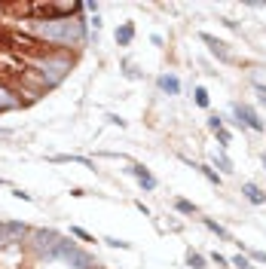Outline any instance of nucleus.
Segmentation results:
<instances>
[{"label": "nucleus", "mask_w": 266, "mask_h": 269, "mask_svg": "<svg viewBox=\"0 0 266 269\" xmlns=\"http://www.w3.org/2000/svg\"><path fill=\"white\" fill-rule=\"evenodd\" d=\"M34 37H46L49 46H70L86 40V25L83 19H67V22H34Z\"/></svg>", "instance_id": "nucleus-1"}, {"label": "nucleus", "mask_w": 266, "mask_h": 269, "mask_svg": "<svg viewBox=\"0 0 266 269\" xmlns=\"http://www.w3.org/2000/svg\"><path fill=\"white\" fill-rule=\"evenodd\" d=\"M70 67H73V58L67 52H61V49H52V52H46L40 58H31V70L40 73V80L46 83V89H55L70 73Z\"/></svg>", "instance_id": "nucleus-2"}, {"label": "nucleus", "mask_w": 266, "mask_h": 269, "mask_svg": "<svg viewBox=\"0 0 266 269\" xmlns=\"http://www.w3.org/2000/svg\"><path fill=\"white\" fill-rule=\"evenodd\" d=\"M83 4H31V16L37 22H67L73 13H80Z\"/></svg>", "instance_id": "nucleus-3"}, {"label": "nucleus", "mask_w": 266, "mask_h": 269, "mask_svg": "<svg viewBox=\"0 0 266 269\" xmlns=\"http://www.w3.org/2000/svg\"><path fill=\"white\" fill-rule=\"evenodd\" d=\"M52 257H61V260H67V263H77V269H92V257H89L86 251H80L73 242H61Z\"/></svg>", "instance_id": "nucleus-4"}, {"label": "nucleus", "mask_w": 266, "mask_h": 269, "mask_svg": "<svg viewBox=\"0 0 266 269\" xmlns=\"http://www.w3.org/2000/svg\"><path fill=\"white\" fill-rule=\"evenodd\" d=\"M233 113H236V123L245 129H254V132H263L266 126H263V120L257 117V110L254 107H248V104H233Z\"/></svg>", "instance_id": "nucleus-5"}, {"label": "nucleus", "mask_w": 266, "mask_h": 269, "mask_svg": "<svg viewBox=\"0 0 266 269\" xmlns=\"http://www.w3.org/2000/svg\"><path fill=\"white\" fill-rule=\"evenodd\" d=\"M199 40H202V43L211 49V55H217L223 64H233V52L226 49V43H223V40H217V37H211V34H205V31L199 34Z\"/></svg>", "instance_id": "nucleus-6"}, {"label": "nucleus", "mask_w": 266, "mask_h": 269, "mask_svg": "<svg viewBox=\"0 0 266 269\" xmlns=\"http://www.w3.org/2000/svg\"><path fill=\"white\" fill-rule=\"evenodd\" d=\"M242 193H245V199L251 202V205H266V193H263V190L257 187V184H242Z\"/></svg>", "instance_id": "nucleus-7"}, {"label": "nucleus", "mask_w": 266, "mask_h": 269, "mask_svg": "<svg viewBox=\"0 0 266 269\" xmlns=\"http://www.w3.org/2000/svg\"><path fill=\"white\" fill-rule=\"evenodd\" d=\"M129 174H135V177H138V184H141L144 190H156V177L150 174L144 165H132V168H129Z\"/></svg>", "instance_id": "nucleus-8"}, {"label": "nucleus", "mask_w": 266, "mask_h": 269, "mask_svg": "<svg viewBox=\"0 0 266 269\" xmlns=\"http://www.w3.org/2000/svg\"><path fill=\"white\" fill-rule=\"evenodd\" d=\"M156 86H159L165 95H178V92H181V83H178V76H171V73H162L159 80H156Z\"/></svg>", "instance_id": "nucleus-9"}, {"label": "nucleus", "mask_w": 266, "mask_h": 269, "mask_svg": "<svg viewBox=\"0 0 266 269\" xmlns=\"http://www.w3.org/2000/svg\"><path fill=\"white\" fill-rule=\"evenodd\" d=\"M13 107H19V98L0 83V113H7V110H13Z\"/></svg>", "instance_id": "nucleus-10"}, {"label": "nucleus", "mask_w": 266, "mask_h": 269, "mask_svg": "<svg viewBox=\"0 0 266 269\" xmlns=\"http://www.w3.org/2000/svg\"><path fill=\"white\" fill-rule=\"evenodd\" d=\"M184 162H187V165H193V168H196V171H199L202 177H208V181H211L214 187H220V174H217V171H214L211 165H199V162H190L187 156H184Z\"/></svg>", "instance_id": "nucleus-11"}, {"label": "nucleus", "mask_w": 266, "mask_h": 269, "mask_svg": "<svg viewBox=\"0 0 266 269\" xmlns=\"http://www.w3.org/2000/svg\"><path fill=\"white\" fill-rule=\"evenodd\" d=\"M132 40H135V25H132V22L120 25V28H117V43H120V46H129Z\"/></svg>", "instance_id": "nucleus-12"}, {"label": "nucleus", "mask_w": 266, "mask_h": 269, "mask_svg": "<svg viewBox=\"0 0 266 269\" xmlns=\"http://www.w3.org/2000/svg\"><path fill=\"white\" fill-rule=\"evenodd\" d=\"M202 223H205V226H208V229H211V233H214V236H217V239H223V242H233V236H230V233H226V229H223V226H220V223H217V220H211V217H205V220H202Z\"/></svg>", "instance_id": "nucleus-13"}, {"label": "nucleus", "mask_w": 266, "mask_h": 269, "mask_svg": "<svg viewBox=\"0 0 266 269\" xmlns=\"http://www.w3.org/2000/svg\"><path fill=\"white\" fill-rule=\"evenodd\" d=\"M187 266H193V269H205V257H202L199 251L190 248V251H187Z\"/></svg>", "instance_id": "nucleus-14"}, {"label": "nucleus", "mask_w": 266, "mask_h": 269, "mask_svg": "<svg viewBox=\"0 0 266 269\" xmlns=\"http://www.w3.org/2000/svg\"><path fill=\"white\" fill-rule=\"evenodd\" d=\"M52 162H80V165H86V168H95L92 159H86V156H67V153H64V156H52Z\"/></svg>", "instance_id": "nucleus-15"}, {"label": "nucleus", "mask_w": 266, "mask_h": 269, "mask_svg": "<svg viewBox=\"0 0 266 269\" xmlns=\"http://www.w3.org/2000/svg\"><path fill=\"white\" fill-rule=\"evenodd\" d=\"M174 211H181V214H199V208L193 202H187V199H174Z\"/></svg>", "instance_id": "nucleus-16"}, {"label": "nucleus", "mask_w": 266, "mask_h": 269, "mask_svg": "<svg viewBox=\"0 0 266 269\" xmlns=\"http://www.w3.org/2000/svg\"><path fill=\"white\" fill-rule=\"evenodd\" d=\"M214 162H217V165H220V168H223L226 174H230V171H233V162H230V159H226V156H223V153H217V156H214Z\"/></svg>", "instance_id": "nucleus-17"}, {"label": "nucleus", "mask_w": 266, "mask_h": 269, "mask_svg": "<svg viewBox=\"0 0 266 269\" xmlns=\"http://www.w3.org/2000/svg\"><path fill=\"white\" fill-rule=\"evenodd\" d=\"M193 95H196V104H199V107H208V92H205L202 86H196V92H193Z\"/></svg>", "instance_id": "nucleus-18"}, {"label": "nucleus", "mask_w": 266, "mask_h": 269, "mask_svg": "<svg viewBox=\"0 0 266 269\" xmlns=\"http://www.w3.org/2000/svg\"><path fill=\"white\" fill-rule=\"evenodd\" d=\"M104 242H107L110 248H120V251H129V248H132L129 242H123V239H113V236H110V239H104Z\"/></svg>", "instance_id": "nucleus-19"}, {"label": "nucleus", "mask_w": 266, "mask_h": 269, "mask_svg": "<svg viewBox=\"0 0 266 269\" xmlns=\"http://www.w3.org/2000/svg\"><path fill=\"white\" fill-rule=\"evenodd\" d=\"M70 233H73V236H77V239H83V242H95V239H92V236L86 233V229H83V226H70Z\"/></svg>", "instance_id": "nucleus-20"}, {"label": "nucleus", "mask_w": 266, "mask_h": 269, "mask_svg": "<svg viewBox=\"0 0 266 269\" xmlns=\"http://www.w3.org/2000/svg\"><path fill=\"white\" fill-rule=\"evenodd\" d=\"M230 266H239V269H254V266L248 263V257H242V254H239V257H233V260H230Z\"/></svg>", "instance_id": "nucleus-21"}, {"label": "nucleus", "mask_w": 266, "mask_h": 269, "mask_svg": "<svg viewBox=\"0 0 266 269\" xmlns=\"http://www.w3.org/2000/svg\"><path fill=\"white\" fill-rule=\"evenodd\" d=\"M214 135H217V141H220V147H226V144H230V141H233V135H230V132H226V129H220V132H214Z\"/></svg>", "instance_id": "nucleus-22"}, {"label": "nucleus", "mask_w": 266, "mask_h": 269, "mask_svg": "<svg viewBox=\"0 0 266 269\" xmlns=\"http://www.w3.org/2000/svg\"><path fill=\"white\" fill-rule=\"evenodd\" d=\"M208 129H211V132H220V129H223V120H220V117H208Z\"/></svg>", "instance_id": "nucleus-23"}, {"label": "nucleus", "mask_w": 266, "mask_h": 269, "mask_svg": "<svg viewBox=\"0 0 266 269\" xmlns=\"http://www.w3.org/2000/svg\"><path fill=\"white\" fill-rule=\"evenodd\" d=\"M13 196H16V199H22V202H34V196H31V193H25V190H13Z\"/></svg>", "instance_id": "nucleus-24"}, {"label": "nucleus", "mask_w": 266, "mask_h": 269, "mask_svg": "<svg viewBox=\"0 0 266 269\" xmlns=\"http://www.w3.org/2000/svg\"><path fill=\"white\" fill-rule=\"evenodd\" d=\"M211 260H214V263H217V266H230V260H226V257H223V254H217V251H214V254H211Z\"/></svg>", "instance_id": "nucleus-25"}, {"label": "nucleus", "mask_w": 266, "mask_h": 269, "mask_svg": "<svg viewBox=\"0 0 266 269\" xmlns=\"http://www.w3.org/2000/svg\"><path fill=\"white\" fill-rule=\"evenodd\" d=\"M251 257H254L257 263H266V251H251Z\"/></svg>", "instance_id": "nucleus-26"}, {"label": "nucleus", "mask_w": 266, "mask_h": 269, "mask_svg": "<svg viewBox=\"0 0 266 269\" xmlns=\"http://www.w3.org/2000/svg\"><path fill=\"white\" fill-rule=\"evenodd\" d=\"M83 7H86L89 13H95V16H98V4H95V0H89V4H83Z\"/></svg>", "instance_id": "nucleus-27"}, {"label": "nucleus", "mask_w": 266, "mask_h": 269, "mask_svg": "<svg viewBox=\"0 0 266 269\" xmlns=\"http://www.w3.org/2000/svg\"><path fill=\"white\" fill-rule=\"evenodd\" d=\"M263 165H266V153H263Z\"/></svg>", "instance_id": "nucleus-28"}]
</instances>
